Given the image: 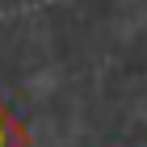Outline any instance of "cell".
I'll return each mask as SVG.
<instances>
[{
  "instance_id": "1",
  "label": "cell",
  "mask_w": 147,
  "mask_h": 147,
  "mask_svg": "<svg viewBox=\"0 0 147 147\" xmlns=\"http://www.w3.org/2000/svg\"><path fill=\"white\" fill-rule=\"evenodd\" d=\"M0 147H30V126L0 105Z\"/></svg>"
}]
</instances>
